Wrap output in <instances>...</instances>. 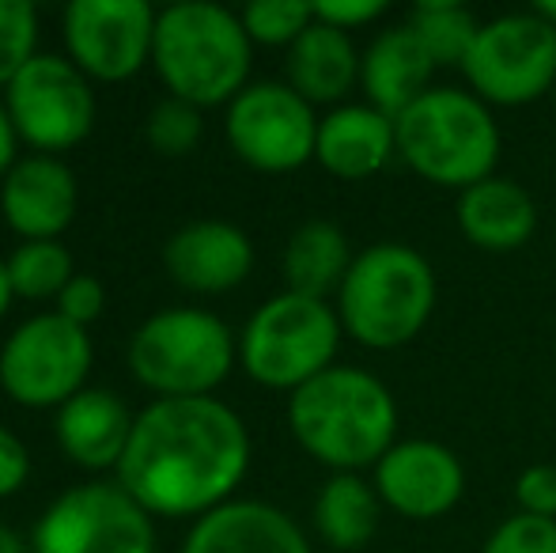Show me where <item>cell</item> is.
I'll return each mask as SVG.
<instances>
[{
	"label": "cell",
	"mask_w": 556,
	"mask_h": 553,
	"mask_svg": "<svg viewBox=\"0 0 556 553\" xmlns=\"http://www.w3.org/2000/svg\"><path fill=\"white\" fill-rule=\"evenodd\" d=\"M553 364H556V353H553Z\"/></svg>",
	"instance_id": "cell-39"
},
{
	"label": "cell",
	"mask_w": 556,
	"mask_h": 553,
	"mask_svg": "<svg viewBox=\"0 0 556 553\" xmlns=\"http://www.w3.org/2000/svg\"><path fill=\"white\" fill-rule=\"evenodd\" d=\"M534 12L542 15L545 23H553V27H556V0H538V4H534Z\"/></svg>",
	"instance_id": "cell-38"
},
{
	"label": "cell",
	"mask_w": 556,
	"mask_h": 553,
	"mask_svg": "<svg viewBox=\"0 0 556 553\" xmlns=\"http://www.w3.org/2000/svg\"><path fill=\"white\" fill-rule=\"evenodd\" d=\"M163 269L178 288L198 296H220L239 288L254 269V243L227 221H193L163 247Z\"/></svg>",
	"instance_id": "cell-16"
},
{
	"label": "cell",
	"mask_w": 556,
	"mask_h": 553,
	"mask_svg": "<svg viewBox=\"0 0 556 553\" xmlns=\"http://www.w3.org/2000/svg\"><path fill=\"white\" fill-rule=\"evenodd\" d=\"M239 341L220 315L201 307H167L137 326L129 372L155 399H208L231 376Z\"/></svg>",
	"instance_id": "cell-6"
},
{
	"label": "cell",
	"mask_w": 556,
	"mask_h": 553,
	"mask_svg": "<svg viewBox=\"0 0 556 553\" xmlns=\"http://www.w3.org/2000/svg\"><path fill=\"white\" fill-rule=\"evenodd\" d=\"M458 228L477 251L511 254L538 231V205L515 178L492 175L458 193Z\"/></svg>",
	"instance_id": "cell-21"
},
{
	"label": "cell",
	"mask_w": 556,
	"mask_h": 553,
	"mask_svg": "<svg viewBox=\"0 0 556 553\" xmlns=\"http://www.w3.org/2000/svg\"><path fill=\"white\" fill-rule=\"evenodd\" d=\"M462 76L484 106L538 103L556 91V27L534 8L481 23Z\"/></svg>",
	"instance_id": "cell-8"
},
{
	"label": "cell",
	"mask_w": 556,
	"mask_h": 553,
	"mask_svg": "<svg viewBox=\"0 0 556 553\" xmlns=\"http://www.w3.org/2000/svg\"><path fill=\"white\" fill-rule=\"evenodd\" d=\"M132 420L137 414H129V406L106 387H84L76 399L58 410L53 432L68 463L84 470H117L129 448Z\"/></svg>",
	"instance_id": "cell-20"
},
{
	"label": "cell",
	"mask_w": 556,
	"mask_h": 553,
	"mask_svg": "<svg viewBox=\"0 0 556 553\" xmlns=\"http://www.w3.org/2000/svg\"><path fill=\"white\" fill-rule=\"evenodd\" d=\"M432 73L435 61L417 42L409 23L379 30L359 53V91L367 106L382 111L387 118L405 114L425 91H432Z\"/></svg>",
	"instance_id": "cell-19"
},
{
	"label": "cell",
	"mask_w": 556,
	"mask_h": 553,
	"mask_svg": "<svg viewBox=\"0 0 556 553\" xmlns=\"http://www.w3.org/2000/svg\"><path fill=\"white\" fill-rule=\"evenodd\" d=\"M394 126L397 160L425 183L462 193L496 175L504 137L492 106H484L473 91H425L409 111L397 114Z\"/></svg>",
	"instance_id": "cell-5"
},
{
	"label": "cell",
	"mask_w": 556,
	"mask_h": 553,
	"mask_svg": "<svg viewBox=\"0 0 556 553\" xmlns=\"http://www.w3.org/2000/svg\"><path fill=\"white\" fill-rule=\"evenodd\" d=\"M0 553H27L23 550V539L12 531V527H4L0 524Z\"/></svg>",
	"instance_id": "cell-37"
},
{
	"label": "cell",
	"mask_w": 556,
	"mask_h": 553,
	"mask_svg": "<svg viewBox=\"0 0 556 553\" xmlns=\"http://www.w3.org/2000/svg\"><path fill=\"white\" fill-rule=\"evenodd\" d=\"M4 262H8V277H12V292L23 296V300H58L68 280L76 277L73 254L58 239L20 243Z\"/></svg>",
	"instance_id": "cell-26"
},
{
	"label": "cell",
	"mask_w": 556,
	"mask_h": 553,
	"mask_svg": "<svg viewBox=\"0 0 556 553\" xmlns=\"http://www.w3.org/2000/svg\"><path fill=\"white\" fill-rule=\"evenodd\" d=\"M250 470V432L220 399H155L132 420L117 486L163 519H193L235 501Z\"/></svg>",
	"instance_id": "cell-1"
},
{
	"label": "cell",
	"mask_w": 556,
	"mask_h": 553,
	"mask_svg": "<svg viewBox=\"0 0 556 553\" xmlns=\"http://www.w3.org/2000/svg\"><path fill=\"white\" fill-rule=\"evenodd\" d=\"M155 15L144 0H73L61 20L65 58L88 80H129L152 61Z\"/></svg>",
	"instance_id": "cell-13"
},
{
	"label": "cell",
	"mask_w": 556,
	"mask_h": 553,
	"mask_svg": "<svg viewBox=\"0 0 556 553\" xmlns=\"http://www.w3.org/2000/svg\"><path fill=\"white\" fill-rule=\"evenodd\" d=\"M30 478V451L12 428L0 425V501L15 497Z\"/></svg>",
	"instance_id": "cell-34"
},
{
	"label": "cell",
	"mask_w": 556,
	"mask_h": 553,
	"mask_svg": "<svg viewBox=\"0 0 556 553\" xmlns=\"http://www.w3.org/2000/svg\"><path fill=\"white\" fill-rule=\"evenodd\" d=\"M250 58L254 42L231 8L186 0L155 15L152 65L163 88L182 103L201 111L235 103V96L247 88Z\"/></svg>",
	"instance_id": "cell-3"
},
{
	"label": "cell",
	"mask_w": 556,
	"mask_h": 553,
	"mask_svg": "<svg viewBox=\"0 0 556 553\" xmlns=\"http://www.w3.org/2000/svg\"><path fill=\"white\" fill-rule=\"evenodd\" d=\"M318 122L323 118L315 114V106L295 96L288 84L262 80L247 84L235 103H227L224 134L247 167L265 175H288L315 160Z\"/></svg>",
	"instance_id": "cell-12"
},
{
	"label": "cell",
	"mask_w": 556,
	"mask_h": 553,
	"mask_svg": "<svg viewBox=\"0 0 556 553\" xmlns=\"http://www.w3.org/2000/svg\"><path fill=\"white\" fill-rule=\"evenodd\" d=\"M250 42L257 46H292L315 23V4L307 0H254L239 12Z\"/></svg>",
	"instance_id": "cell-27"
},
{
	"label": "cell",
	"mask_w": 556,
	"mask_h": 553,
	"mask_svg": "<svg viewBox=\"0 0 556 553\" xmlns=\"http://www.w3.org/2000/svg\"><path fill=\"white\" fill-rule=\"evenodd\" d=\"M397 155V126L367 103H341L318 122L315 160L341 183H364Z\"/></svg>",
	"instance_id": "cell-18"
},
{
	"label": "cell",
	"mask_w": 556,
	"mask_h": 553,
	"mask_svg": "<svg viewBox=\"0 0 556 553\" xmlns=\"http://www.w3.org/2000/svg\"><path fill=\"white\" fill-rule=\"evenodd\" d=\"M379 15H387V0H323V4H315V20L330 23L344 35L367 27Z\"/></svg>",
	"instance_id": "cell-33"
},
{
	"label": "cell",
	"mask_w": 556,
	"mask_h": 553,
	"mask_svg": "<svg viewBox=\"0 0 556 553\" xmlns=\"http://www.w3.org/2000/svg\"><path fill=\"white\" fill-rule=\"evenodd\" d=\"M515 501H519V512H527V516L556 519V466H527L519 474V481H515Z\"/></svg>",
	"instance_id": "cell-32"
},
{
	"label": "cell",
	"mask_w": 556,
	"mask_h": 553,
	"mask_svg": "<svg viewBox=\"0 0 556 553\" xmlns=\"http://www.w3.org/2000/svg\"><path fill=\"white\" fill-rule=\"evenodd\" d=\"M15 292H12V277H8V262L0 259V318L8 315V307H12Z\"/></svg>",
	"instance_id": "cell-36"
},
{
	"label": "cell",
	"mask_w": 556,
	"mask_h": 553,
	"mask_svg": "<svg viewBox=\"0 0 556 553\" xmlns=\"http://www.w3.org/2000/svg\"><path fill=\"white\" fill-rule=\"evenodd\" d=\"M80 186L58 155H23L0 183V213L23 243L58 239L73 224Z\"/></svg>",
	"instance_id": "cell-15"
},
{
	"label": "cell",
	"mask_w": 556,
	"mask_h": 553,
	"mask_svg": "<svg viewBox=\"0 0 556 553\" xmlns=\"http://www.w3.org/2000/svg\"><path fill=\"white\" fill-rule=\"evenodd\" d=\"M103 307H106V288H103V280L91 274H76L65 285V292L58 296V315L84 326V330L103 315Z\"/></svg>",
	"instance_id": "cell-31"
},
{
	"label": "cell",
	"mask_w": 556,
	"mask_h": 553,
	"mask_svg": "<svg viewBox=\"0 0 556 553\" xmlns=\"http://www.w3.org/2000/svg\"><path fill=\"white\" fill-rule=\"evenodd\" d=\"M182 553H311V542L277 504L227 501L190 527Z\"/></svg>",
	"instance_id": "cell-17"
},
{
	"label": "cell",
	"mask_w": 556,
	"mask_h": 553,
	"mask_svg": "<svg viewBox=\"0 0 556 553\" xmlns=\"http://www.w3.org/2000/svg\"><path fill=\"white\" fill-rule=\"evenodd\" d=\"M371 486L390 512L413 524H428L458 508L466 497V470L446 443L397 440L371 470Z\"/></svg>",
	"instance_id": "cell-14"
},
{
	"label": "cell",
	"mask_w": 556,
	"mask_h": 553,
	"mask_svg": "<svg viewBox=\"0 0 556 553\" xmlns=\"http://www.w3.org/2000/svg\"><path fill=\"white\" fill-rule=\"evenodd\" d=\"M15 148H20V134H15L12 126V114H8V106L0 103V183H4V175L15 167Z\"/></svg>",
	"instance_id": "cell-35"
},
{
	"label": "cell",
	"mask_w": 556,
	"mask_h": 553,
	"mask_svg": "<svg viewBox=\"0 0 556 553\" xmlns=\"http://www.w3.org/2000/svg\"><path fill=\"white\" fill-rule=\"evenodd\" d=\"M288 88L311 106H333L359 88V50L352 35L315 20L292 46H288Z\"/></svg>",
	"instance_id": "cell-22"
},
{
	"label": "cell",
	"mask_w": 556,
	"mask_h": 553,
	"mask_svg": "<svg viewBox=\"0 0 556 553\" xmlns=\"http://www.w3.org/2000/svg\"><path fill=\"white\" fill-rule=\"evenodd\" d=\"M288 428L295 443L333 474L375 470L397 443V402L379 376L333 364L288 394Z\"/></svg>",
	"instance_id": "cell-2"
},
{
	"label": "cell",
	"mask_w": 556,
	"mask_h": 553,
	"mask_svg": "<svg viewBox=\"0 0 556 553\" xmlns=\"http://www.w3.org/2000/svg\"><path fill=\"white\" fill-rule=\"evenodd\" d=\"M341 334L330 300H311L285 288L247 318L239 334V364L254 384L292 394L333 368Z\"/></svg>",
	"instance_id": "cell-7"
},
{
	"label": "cell",
	"mask_w": 556,
	"mask_h": 553,
	"mask_svg": "<svg viewBox=\"0 0 556 553\" xmlns=\"http://www.w3.org/2000/svg\"><path fill=\"white\" fill-rule=\"evenodd\" d=\"M201 137H205V114H201V106L182 103L175 96L155 103L152 118H148V144L160 155H170V160L190 155L201 144Z\"/></svg>",
	"instance_id": "cell-28"
},
{
	"label": "cell",
	"mask_w": 556,
	"mask_h": 553,
	"mask_svg": "<svg viewBox=\"0 0 556 553\" xmlns=\"http://www.w3.org/2000/svg\"><path fill=\"white\" fill-rule=\"evenodd\" d=\"M35 53L38 8L27 0H0V88H8Z\"/></svg>",
	"instance_id": "cell-29"
},
{
	"label": "cell",
	"mask_w": 556,
	"mask_h": 553,
	"mask_svg": "<svg viewBox=\"0 0 556 553\" xmlns=\"http://www.w3.org/2000/svg\"><path fill=\"white\" fill-rule=\"evenodd\" d=\"M4 106L20 140L38 148V155L84 144L96 126L91 80L61 53H35L4 88Z\"/></svg>",
	"instance_id": "cell-10"
},
{
	"label": "cell",
	"mask_w": 556,
	"mask_h": 553,
	"mask_svg": "<svg viewBox=\"0 0 556 553\" xmlns=\"http://www.w3.org/2000/svg\"><path fill=\"white\" fill-rule=\"evenodd\" d=\"M352 259L356 254L349 247V236L337 224L307 221L288 239L280 269H285L288 292L311 296V300H330V296L341 292L344 277L352 269Z\"/></svg>",
	"instance_id": "cell-23"
},
{
	"label": "cell",
	"mask_w": 556,
	"mask_h": 553,
	"mask_svg": "<svg viewBox=\"0 0 556 553\" xmlns=\"http://www.w3.org/2000/svg\"><path fill=\"white\" fill-rule=\"evenodd\" d=\"M409 30L417 35V42L428 50V58L435 61V68H462L477 42L481 23L473 20V12H466L454 0H425L409 12Z\"/></svg>",
	"instance_id": "cell-25"
},
{
	"label": "cell",
	"mask_w": 556,
	"mask_h": 553,
	"mask_svg": "<svg viewBox=\"0 0 556 553\" xmlns=\"http://www.w3.org/2000/svg\"><path fill=\"white\" fill-rule=\"evenodd\" d=\"M435 269L420 251L405 243H371L352 259V269L337 292L341 330L356 345L390 353L409 345L435 311Z\"/></svg>",
	"instance_id": "cell-4"
},
{
	"label": "cell",
	"mask_w": 556,
	"mask_h": 553,
	"mask_svg": "<svg viewBox=\"0 0 556 553\" xmlns=\"http://www.w3.org/2000/svg\"><path fill=\"white\" fill-rule=\"evenodd\" d=\"M96 349L84 326L46 311L0 345V391L23 410H61L88 387Z\"/></svg>",
	"instance_id": "cell-9"
},
{
	"label": "cell",
	"mask_w": 556,
	"mask_h": 553,
	"mask_svg": "<svg viewBox=\"0 0 556 553\" xmlns=\"http://www.w3.org/2000/svg\"><path fill=\"white\" fill-rule=\"evenodd\" d=\"M35 553H155L152 516L114 481L65 489L35 527Z\"/></svg>",
	"instance_id": "cell-11"
},
{
	"label": "cell",
	"mask_w": 556,
	"mask_h": 553,
	"mask_svg": "<svg viewBox=\"0 0 556 553\" xmlns=\"http://www.w3.org/2000/svg\"><path fill=\"white\" fill-rule=\"evenodd\" d=\"M481 553H556V519L527 516V512L507 516L484 539Z\"/></svg>",
	"instance_id": "cell-30"
},
{
	"label": "cell",
	"mask_w": 556,
	"mask_h": 553,
	"mask_svg": "<svg viewBox=\"0 0 556 553\" xmlns=\"http://www.w3.org/2000/svg\"><path fill=\"white\" fill-rule=\"evenodd\" d=\"M382 501L359 474H330L315 497V531L330 550L356 553L379 531Z\"/></svg>",
	"instance_id": "cell-24"
}]
</instances>
